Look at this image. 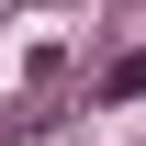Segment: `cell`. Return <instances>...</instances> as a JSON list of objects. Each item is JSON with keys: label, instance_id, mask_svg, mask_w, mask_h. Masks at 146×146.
<instances>
[{"label": "cell", "instance_id": "cell-1", "mask_svg": "<svg viewBox=\"0 0 146 146\" xmlns=\"http://www.w3.org/2000/svg\"><path fill=\"white\" fill-rule=\"evenodd\" d=\"M101 101H146V45H135V56H112V68H101Z\"/></svg>", "mask_w": 146, "mask_h": 146}]
</instances>
